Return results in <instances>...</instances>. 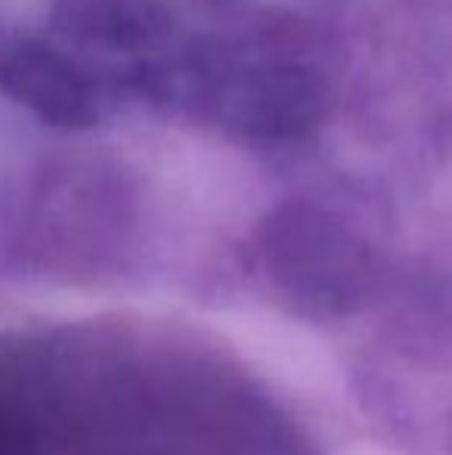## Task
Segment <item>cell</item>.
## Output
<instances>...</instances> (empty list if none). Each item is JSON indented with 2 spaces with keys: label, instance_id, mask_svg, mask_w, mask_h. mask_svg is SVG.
Wrapping results in <instances>:
<instances>
[{
  "label": "cell",
  "instance_id": "6da1fadb",
  "mask_svg": "<svg viewBox=\"0 0 452 455\" xmlns=\"http://www.w3.org/2000/svg\"><path fill=\"white\" fill-rule=\"evenodd\" d=\"M0 93L50 124L81 127L93 121V93L84 75L31 37L0 35Z\"/></svg>",
  "mask_w": 452,
  "mask_h": 455
}]
</instances>
